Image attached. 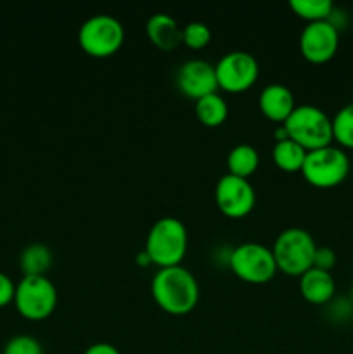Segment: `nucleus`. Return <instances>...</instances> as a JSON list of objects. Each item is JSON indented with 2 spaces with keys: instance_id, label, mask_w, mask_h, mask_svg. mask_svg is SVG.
Here are the masks:
<instances>
[{
  "instance_id": "f257e3e1",
  "label": "nucleus",
  "mask_w": 353,
  "mask_h": 354,
  "mask_svg": "<svg viewBox=\"0 0 353 354\" xmlns=\"http://www.w3.org/2000/svg\"><path fill=\"white\" fill-rule=\"evenodd\" d=\"M151 292L156 304L166 313L185 315L199 301V283L185 266H165L152 277Z\"/></svg>"
},
{
  "instance_id": "f03ea898",
  "label": "nucleus",
  "mask_w": 353,
  "mask_h": 354,
  "mask_svg": "<svg viewBox=\"0 0 353 354\" xmlns=\"http://www.w3.org/2000/svg\"><path fill=\"white\" fill-rule=\"evenodd\" d=\"M189 235L182 220L175 216H163L152 223L145 237V248L151 263L159 268L180 265L187 252Z\"/></svg>"
},
{
  "instance_id": "7ed1b4c3",
  "label": "nucleus",
  "mask_w": 353,
  "mask_h": 354,
  "mask_svg": "<svg viewBox=\"0 0 353 354\" xmlns=\"http://www.w3.org/2000/svg\"><path fill=\"white\" fill-rule=\"evenodd\" d=\"M287 137L301 145L305 151L331 145L332 138V118L325 111L311 104H301L293 109V113L284 121Z\"/></svg>"
},
{
  "instance_id": "20e7f679",
  "label": "nucleus",
  "mask_w": 353,
  "mask_h": 354,
  "mask_svg": "<svg viewBox=\"0 0 353 354\" xmlns=\"http://www.w3.org/2000/svg\"><path fill=\"white\" fill-rule=\"evenodd\" d=\"M315 249L317 242L310 232L300 227L284 228L277 235L272 248L277 270H282L287 275L300 277L314 265Z\"/></svg>"
},
{
  "instance_id": "39448f33",
  "label": "nucleus",
  "mask_w": 353,
  "mask_h": 354,
  "mask_svg": "<svg viewBox=\"0 0 353 354\" xmlns=\"http://www.w3.org/2000/svg\"><path fill=\"white\" fill-rule=\"evenodd\" d=\"M12 303L26 320H45L57 306V289L47 275H24L16 283Z\"/></svg>"
},
{
  "instance_id": "423d86ee",
  "label": "nucleus",
  "mask_w": 353,
  "mask_h": 354,
  "mask_svg": "<svg viewBox=\"0 0 353 354\" xmlns=\"http://www.w3.org/2000/svg\"><path fill=\"white\" fill-rule=\"evenodd\" d=\"M301 173L310 185L331 189L346 180L350 173V158L343 149L334 145L307 151Z\"/></svg>"
},
{
  "instance_id": "0eeeda50",
  "label": "nucleus",
  "mask_w": 353,
  "mask_h": 354,
  "mask_svg": "<svg viewBox=\"0 0 353 354\" xmlns=\"http://www.w3.org/2000/svg\"><path fill=\"white\" fill-rule=\"evenodd\" d=\"M125 28L118 17L111 14H93L87 17L78 30V44L93 57H107L123 45Z\"/></svg>"
},
{
  "instance_id": "6e6552de",
  "label": "nucleus",
  "mask_w": 353,
  "mask_h": 354,
  "mask_svg": "<svg viewBox=\"0 0 353 354\" xmlns=\"http://www.w3.org/2000/svg\"><path fill=\"white\" fill-rule=\"evenodd\" d=\"M230 270L249 283H265L275 277L277 263L272 248L258 242H242L235 245L228 259Z\"/></svg>"
},
{
  "instance_id": "1a4fd4ad",
  "label": "nucleus",
  "mask_w": 353,
  "mask_h": 354,
  "mask_svg": "<svg viewBox=\"0 0 353 354\" xmlns=\"http://www.w3.org/2000/svg\"><path fill=\"white\" fill-rule=\"evenodd\" d=\"M218 86L227 92H242L253 86L260 75V64L246 50H232L221 55L215 64Z\"/></svg>"
},
{
  "instance_id": "9d476101",
  "label": "nucleus",
  "mask_w": 353,
  "mask_h": 354,
  "mask_svg": "<svg viewBox=\"0 0 353 354\" xmlns=\"http://www.w3.org/2000/svg\"><path fill=\"white\" fill-rule=\"evenodd\" d=\"M218 209L230 218H242L255 207L256 194L248 178L225 173L215 187Z\"/></svg>"
},
{
  "instance_id": "9b49d317",
  "label": "nucleus",
  "mask_w": 353,
  "mask_h": 354,
  "mask_svg": "<svg viewBox=\"0 0 353 354\" xmlns=\"http://www.w3.org/2000/svg\"><path fill=\"white\" fill-rule=\"evenodd\" d=\"M339 45V28L329 19L311 21L301 30L300 50L307 61L322 64L334 57Z\"/></svg>"
},
{
  "instance_id": "f8f14e48",
  "label": "nucleus",
  "mask_w": 353,
  "mask_h": 354,
  "mask_svg": "<svg viewBox=\"0 0 353 354\" xmlns=\"http://www.w3.org/2000/svg\"><path fill=\"white\" fill-rule=\"evenodd\" d=\"M176 86L183 95L194 100L217 92L218 80L215 66L204 59H189L176 71Z\"/></svg>"
},
{
  "instance_id": "ddd939ff",
  "label": "nucleus",
  "mask_w": 353,
  "mask_h": 354,
  "mask_svg": "<svg viewBox=\"0 0 353 354\" xmlns=\"http://www.w3.org/2000/svg\"><path fill=\"white\" fill-rule=\"evenodd\" d=\"M258 104L262 113L277 123H284L296 107L293 92L282 83H269L266 86H263Z\"/></svg>"
},
{
  "instance_id": "4468645a",
  "label": "nucleus",
  "mask_w": 353,
  "mask_h": 354,
  "mask_svg": "<svg viewBox=\"0 0 353 354\" xmlns=\"http://www.w3.org/2000/svg\"><path fill=\"white\" fill-rule=\"evenodd\" d=\"M300 292L311 304L329 303L336 292L334 277L331 272L311 266L300 275Z\"/></svg>"
},
{
  "instance_id": "2eb2a0df",
  "label": "nucleus",
  "mask_w": 353,
  "mask_h": 354,
  "mask_svg": "<svg viewBox=\"0 0 353 354\" xmlns=\"http://www.w3.org/2000/svg\"><path fill=\"white\" fill-rule=\"evenodd\" d=\"M145 33L149 40L163 50H172L182 44V28L172 14H152L145 23Z\"/></svg>"
},
{
  "instance_id": "dca6fc26",
  "label": "nucleus",
  "mask_w": 353,
  "mask_h": 354,
  "mask_svg": "<svg viewBox=\"0 0 353 354\" xmlns=\"http://www.w3.org/2000/svg\"><path fill=\"white\" fill-rule=\"evenodd\" d=\"M54 256L48 245L35 242L21 251L19 266L24 275H45L52 266Z\"/></svg>"
},
{
  "instance_id": "f3484780",
  "label": "nucleus",
  "mask_w": 353,
  "mask_h": 354,
  "mask_svg": "<svg viewBox=\"0 0 353 354\" xmlns=\"http://www.w3.org/2000/svg\"><path fill=\"white\" fill-rule=\"evenodd\" d=\"M260 165V154L251 144H237L227 154V173L248 178Z\"/></svg>"
},
{
  "instance_id": "a211bd4d",
  "label": "nucleus",
  "mask_w": 353,
  "mask_h": 354,
  "mask_svg": "<svg viewBox=\"0 0 353 354\" xmlns=\"http://www.w3.org/2000/svg\"><path fill=\"white\" fill-rule=\"evenodd\" d=\"M194 109H196L197 120L206 127H220L228 116L227 100L217 92L197 99Z\"/></svg>"
},
{
  "instance_id": "6ab92c4d",
  "label": "nucleus",
  "mask_w": 353,
  "mask_h": 354,
  "mask_svg": "<svg viewBox=\"0 0 353 354\" xmlns=\"http://www.w3.org/2000/svg\"><path fill=\"white\" fill-rule=\"evenodd\" d=\"M272 158L273 162L284 171H301V166H303L305 158H307V151L298 142L287 137L275 142L272 149Z\"/></svg>"
},
{
  "instance_id": "aec40b11",
  "label": "nucleus",
  "mask_w": 353,
  "mask_h": 354,
  "mask_svg": "<svg viewBox=\"0 0 353 354\" xmlns=\"http://www.w3.org/2000/svg\"><path fill=\"white\" fill-rule=\"evenodd\" d=\"M289 6L296 16L303 17L308 23L329 19L334 12V3L331 0H291Z\"/></svg>"
},
{
  "instance_id": "412c9836",
  "label": "nucleus",
  "mask_w": 353,
  "mask_h": 354,
  "mask_svg": "<svg viewBox=\"0 0 353 354\" xmlns=\"http://www.w3.org/2000/svg\"><path fill=\"white\" fill-rule=\"evenodd\" d=\"M332 138L343 147L353 149V102L341 107L332 118Z\"/></svg>"
},
{
  "instance_id": "4be33fe9",
  "label": "nucleus",
  "mask_w": 353,
  "mask_h": 354,
  "mask_svg": "<svg viewBox=\"0 0 353 354\" xmlns=\"http://www.w3.org/2000/svg\"><path fill=\"white\" fill-rule=\"evenodd\" d=\"M211 30L203 21H190L182 28V44L189 48H203L210 44Z\"/></svg>"
},
{
  "instance_id": "5701e85b",
  "label": "nucleus",
  "mask_w": 353,
  "mask_h": 354,
  "mask_svg": "<svg viewBox=\"0 0 353 354\" xmlns=\"http://www.w3.org/2000/svg\"><path fill=\"white\" fill-rule=\"evenodd\" d=\"M2 354H44L40 341L31 335H14L3 346Z\"/></svg>"
},
{
  "instance_id": "b1692460",
  "label": "nucleus",
  "mask_w": 353,
  "mask_h": 354,
  "mask_svg": "<svg viewBox=\"0 0 353 354\" xmlns=\"http://www.w3.org/2000/svg\"><path fill=\"white\" fill-rule=\"evenodd\" d=\"M336 252L334 249L327 248V245H317L315 249V256H314V268L318 270H325V272H331L336 265Z\"/></svg>"
},
{
  "instance_id": "393cba45",
  "label": "nucleus",
  "mask_w": 353,
  "mask_h": 354,
  "mask_svg": "<svg viewBox=\"0 0 353 354\" xmlns=\"http://www.w3.org/2000/svg\"><path fill=\"white\" fill-rule=\"evenodd\" d=\"M14 292H16V283L7 273L0 272V308H6L7 304L12 303Z\"/></svg>"
},
{
  "instance_id": "a878e982",
  "label": "nucleus",
  "mask_w": 353,
  "mask_h": 354,
  "mask_svg": "<svg viewBox=\"0 0 353 354\" xmlns=\"http://www.w3.org/2000/svg\"><path fill=\"white\" fill-rule=\"evenodd\" d=\"M83 354H121L116 346L109 344V342H93L85 349Z\"/></svg>"
},
{
  "instance_id": "bb28decb",
  "label": "nucleus",
  "mask_w": 353,
  "mask_h": 354,
  "mask_svg": "<svg viewBox=\"0 0 353 354\" xmlns=\"http://www.w3.org/2000/svg\"><path fill=\"white\" fill-rule=\"evenodd\" d=\"M350 296H352V304H353V283H352V292H350Z\"/></svg>"
}]
</instances>
